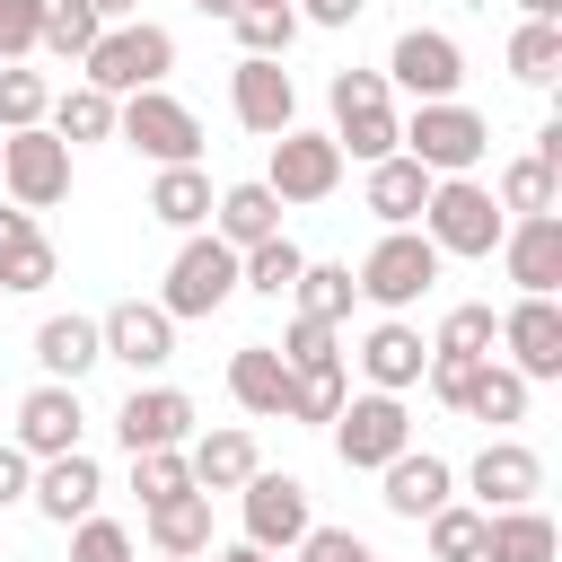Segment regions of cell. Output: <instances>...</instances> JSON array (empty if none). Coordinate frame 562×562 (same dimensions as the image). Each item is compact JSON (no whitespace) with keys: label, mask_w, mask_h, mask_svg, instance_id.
Here are the masks:
<instances>
[{"label":"cell","mask_w":562,"mask_h":562,"mask_svg":"<svg viewBox=\"0 0 562 562\" xmlns=\"http://www.w3.org/2000/svg\"><path fill=\"white\" fill-rule=\"evenodd\" d=\"M325 140L342 149V158H360V167H378V158H395V140H404V105H395V88L378 79V70H334V88H325Z\"/></svg>","instance_id":"1"},{"label":"cell","mask_w":562,"mask_h":562,"mask_svg":"<svg viewBox=\"0 0 562 562\" xmlns=\"http://www.w3.org/2000/svg\"><path fill=\"white\" fill-rule=\"evenodd\" d=\"M167 70H176V35H167L158 18H123V26H105V35L88 44V61H79V79L105 88L114 105L140 97V88H167Z\"/></svg>","instance_id":"2"},{"label":"cell","mask_w":562,"mask_h":562,"mask_svg":"<svg viewBox=\"0 0 562 562\" xmlns=\"http://www.w3.org/2000/svg\"><path fill=\"white\" fill-rule=\"evenodd\" d=\"M501 202H492V184L483 176H439L430 184V202H422V237L439 246V263L457 255V263H492V246H501Z\"/></svg>","instance_id":"3"},{"label":"cell","mask_w":562,"mask_h":562,"mask_svg":"<svg viewBox=\"0 0 562 562\" xmlns=\"http://www.w3.org/2000/svg\"><path fill=\"white\" fill-rule=\"evenodd\" d=\"M422 176H474L492 158V123L465 105V97H439V105H413L404 114V140H395Z\"/></svg>","instance_id":"4"},{"label":"cell","mask_w":562,"mask_h":562,"mask_svg":"<svg viewBox=\"0 0 562 562\" xmlns=\"http://www.w3.org/2000/svg\"><path fill=\"white\" fill-rule=\"evenodd\" d=\"M360 299L378 307V316H413L422 299H430V281H439V246L422 237V228H386L369 255H360Z\"/></svg>","instance_id":"5"},{"label":"cell","mask_w":562,"mask_h":562,"mask_svg":"<svg viewBox=\"0 0 562 562\" xmlns=\"http://www.w3.org/2000/svg\"><path fill=\"white\" fill-rule=\"evenodd\" d=\"M114 140L140 149L149 167H202V114H193L184 97H167V88L123 97V105H114Z\"/></svg>","instance_id":"6"},{"label":"cell","mask_w":562,"mask_h":562,"mask_svg":"<svg viewBox=\"0 0 562 562\" xmlns=\"http://www.w3.org/2000/svg\"><path fill=\"white\" fill-rule=\"evenodd\" d=\"M325 430H334V457H342L351 474H378V465H395V457L413 448V413H404V395H378V386L342 395V413H334Z\"/></svg>","instance_id":"7"},{"label":"cell","mask_w":562,"mask_h":562,"mask_svg":"<svg viewBox=\"0 0 562 562\" xmlns=\"http://www.w3.org/2000/svg\"><path fill=\"white\" fill-rule=\"evenodd\" d=\"M272 149V167H263V193L281 202V211H307V202H334L342 193V149L325 140V132H307V123H290L281 140H263Z\"/></svg>","instance_id":"8"},{"label":"cell","mask_w":562,"mask_h":562,"mask_svg":"<svg viewBox=\"0 0 562 562\" xmlns=\"http://www.w3.org/2000/svg\"><path fill=\"white\" fill-rule=\"evenodd\" d=\"M228 299H237V255H228L211 228H193V237L176 246L167 281H158V307H167L176 325H193V316H220Z\"/></svg>","instance_id":"9"},{"label":"cell","mask_w":562,"mask_h":562,"mask_svg":"<svg viewBox=\"0 0 562 562\" xmlns=\"http://www.w3.org/2000/svg\"><path fill=\"white\" fill-rule=\"evenodd\" d=\"M237 518H246V536L237 544H263V553H299V536L316 527V501H307V483L299 474H272V465H255L246 483H237Z\"/></svg>","instance_id":"10"},{"label":"cell","mask_w":562,"mask_h":562,"mask_svg":"<svg viewBox=\"0 0 562 562\" xmlns=\"http://www.w3.org/2000/svg\"><path fill=\"white\" fill-rule=\"evenodd\" d=\"M395 97H413V105H439V97H457L465 88V44L448 35V26H404L395 44H386V70H378Z\"/></svg>","instance_id":"11"},{"label":"cell","mask_w":562,"mask_h":562,"mask_svg":"<svg viewBox=\"0 0 562 562\" xmlns=\"http://www.w3.org/2000/svg\"><path fill=\"white\" fill-rule=\"evenodd\" d=\"M0 193L18 211H61L70 202V149L35 123V132H0Z\"/></svg>","instance_id":"12"},{"label":"cell","mask_w":562,"mask_h":562,"mask_svg":"<svg viewBox=\"0 0 562 562\" xmlns=\"http://www.w3.org/2000/svg\"><path fill=\"white\" fill-rule=\"evenodd\" d=\"M79 439H88V404H79V386L35 378V386L18 395V413H9V448H26V457L44 465V457H70Z\"/></svg>","instance_id":"13"},{"label":"cell","mask_w":562,"mask_h":562,"mask_svg":"<svg viewBox=\"0 0 562 562\" xmlns=\"http://www.w3.org/2000/svg\"><path fill=\"white\" fill-rule=\"evenodd\" d=\"M97 342H105V360H123L132 378H158V369L176 360V316H167L158 299H114V307L97 316Z\"/></svg>","instance_id":"14"},{"label":"cell","mask_w":562,"mask_h":562,"mask_svg":"<svg viewBox=\"0 0 562 562\" xmlns=\"http://www.w3.org/2000/svg\"><path fill=\"white\" fill-rule=\"evenodd\" d=\"M492 360H509L527 386L562 378V299H509V307H501V342H492Z\"/></svg>","instance_id":"15"},{"label":"cell","mask_w":562,"mask_h":562,"mask_svg":"<svg viewBox=\"0 0 562 562\" xmlns=\"http://www.w3.org/2000/svg\"><path fill=\"white\" fill-rule=\"evenodd\" d=\"M465 492H474V509H527V501L544 492V457H536L518 430H501V439H483V448H474Z\"/></svg>","instance_id":"16"},{"label":"cell","mask_w":562,"mask_h":562,"mask_svg":"<svg viewBox=\"0 0 562 562\" xmlns=\"http://www.w3.org/2000/svg\"><path fill=\"white\" fill-rule=\"evenodd\" d=\"M492 255H501V272H509V290H518V299H553V290H562V211L509 220Z\"/></svg>","instance_id":"17"},{"label":"cell","mask_w":562,"mask_h":562,"mask_svg":"<svg viewBox=\"0 0 562 562\" xmlns=\"http://www.w3.org/2000/svg\"><path fill=\"white\" fill-rule=\"evenodd\" d=\"M114 439H123V457H149V448H184L193 439V395L184 386H132L123 404H114Z\"/></svg>","instance_id":"18"},{"label":"cell","mask_w":562,"mask_h":562,"mask_svg":"<svg viewBox=\"0 0 562 562\" xmlns=\"http://www.w3.org/2000/svg\"><path fill=\"white\" fill-rule=\"evenodd\" d=\"M228 114H237L255 140H281V132L299 123V79H290L281 61H246V53H237V70H228Z\"/></svg>","instance_id":"19"},{"label":"cell","mask_w":562,"mask_h":562,"mask_svg":"<svg viewBox=\"0 0 562 562\" xmlns=\"http://www.w3.org/2000/svg\"><path fill=\"white\" fill-rule=\"evenodd\" d=\"M342 351H360V378L378 386V395H413L422 386V369H430V342H422V325H404V316H378L360 342H342Z\"/></svg>","instance_id":"20"},{"label":"cell","mask_w":562,"mask_h":562,"mask_svg":"<svg viewBox=\"0 0 562 562\" xmlns=\"http://www.w3.org/2000/svg\"><path fill=\"white\" fill-rule=\"evenodd\" d=\"M378 501H386V518H430V509H448L457 501V465L439 457V448H404L395 465H378Z\"/></svg>","instance_id":"21"},{"label":"cell","mask_w":562,"mask_h":562,"mask_svg":"<svg viewBox=\"0 0 562 562\" xmlns=\"http://www.w3.org/2000/svg\"><path fill=\"white\" fill-rule=\"evenodd\" d=\"M97 492H105V465H97L88 448H70V457H44V465H35L26 509L53 518V527H79V518H97Z\"/></svg>","instance_id":"22"},{"label":"cell","mask_w":562,"mask_h":562,"mask_svg":"<svg viewBox=\"0 0 562 562\" xmlns=\"http://www.w3.org/2000/svg\"><path fill=\"white\" fill-rule=\"evenodd\" d=\"M61 281V255H53V237L35 228V211H0V299H35V290H53Z\"/></svg>","instance_id":"23"},{"label":"cell","mask_w":562,"mask_h":562,"mask_svg":"<svg viewBox=\"0 0 562 562\" xmlns=\"http://www.w3.org/2000/svg\"><path fill=\"white\" fill-rule=\"evenodd\" d=\"M97 360H105V342H97V316H79V307H53V316L35 325V369H44L53 386H79Z\"/></svg>","instance_id":"24"},{"label":"cell","mask_w":562,"mask_h":562,"mask_svg":"<svg viewBox=\"0 0 562 562\" xmlns=\"http://www.w3.org/2000/svg\"><path fill=\"white\" fill-rule=\"evenodd\" d=\"M228 404L255 413V422H290V369L272 342H237L228 351Z\"/></svg>","instance_id":"25"},{"label":"cell","mask_w":562,"mask_h":562,"mask_svg":"<svg viewBox=\"0 0 562 562\" xmlns=\"http://www.w3.org/2000/svg\"><path fill=\"white\" fill-rule=\"evenodd\" d=\"M430 184H439V176H422L404 149H395V158H378V167H360V202L378 211V228H422Z\"/></svg>","instance_id":"26"},{"label":"cell","mask_w":562,"mask_h":562,"mask_svg":"<svg viewBox=\"0 0 562 562\" xmlns=\"http://www.w3.org/2000/svg\"><path fill=\"white\" fill-rule=\"evenodd\" d=\"M211 237H220L228 255H246V246L281 237V202L263 193V176H246V184H220V202H211Z\"/></svg>","instance_id":"27"},{"label":"cell","mask_w":562,"mask_h":562,"mask_svg":"<svg viewBox=\"0 0 562 562\" xmlns=\"http://www.w3.org/2000/svg\"><path fill=\"white\" fill-rule=\"evenodd\" d=\"M527 395H536V386H527V378H518L509 360H474V378H465L457 413H465V422H483V430L501 439L509 422H527Z\"/></svg>","instance_id":"28"},{"label":"cell","mask_w":562,"mask_h":562,"mask_svg":"<svg viewBox=\"0 0 562 562\" xmlns=\"http://www.w3.org/2000/svg\"><path fill=\"white\" fill-rule=\"evenodd\" d=\"M184 465H193V492H237L263 457H255V439L237 422H220V430H193L184 439Z\"/></svg>","instance_id":"29"},{"label":"cell","mask_w":562,"mask_h":562,"mask_svg":"<svg viewBox=\"0 0 562 562\" xmlns=\"http://www.w3.org/2000/svg\"><path fill=\"white\" fill-rule=\"evenodd\" d=\"M562 527L527 501V509H483V562H553Z\"/></svg>","instance_id":"30"},{"label":"cell","mask_w":562,"mask_h":562,"mask_svg":"<svg viewBox=\"0 0 562 562\" xmlns=\"http://www.w3.org/2000/svg\"><path fill=\"white\" fill-rule=\"evenodd\" d=\"M211 202H220V193H211V176H202V167H158V176H149V220H158V228H176V237L211 228Z\"/></svg>","instance_id":"31"},{"label":"cell","mask_w":562,"mask_h":562,"mask_svg":"<svg viewBox=\"0 0 562 562\" xmlns=\"http://www.w3.org/2000/svg\"><path fill=\"white\" fill-rule=\"evenodd\" d=\"M140 536H149V553H211V492H176V501H158V509H140Z\"/></svg>","instance_id":"32"},{"label":"cell","mask_w":562,"mask_h":562,"mask_svg":"<svg viewBox=\"0 0 562 562\" xmlns=\"http://www.w3.org/2000/svg\"><path fill=\"white\" fill-rule=\"evenodd\" d=\"M44 132H53L61 149L114 140V97H105V88H88V79H70V88H53V114H44Z\"/></svg>","instance_id":"33"},{"label":"cell","mask_w":562,"mask_h":562,"mask_svg":"<svg viewBox=\"0 0 562 562\" xmlns=\"http://www.w3.org/2000/svg\"><path fill=\"white\" fill-rule=\"evenodd\" d=\"M228 26H237V53H246V61H290V44L307 35L290 0H237Z\"/></svg>","instance_id":"34"},{"label":"cell","mask_w":562,"mask_h":562,"mask_svg":"<svg viewBox=\"0 0 562 562\" xmlns=\"http://www.w3.org/2000/svg\"><path fill=\"white\" fill-rule=\"evenodd\" d=\"M501 61H509L518 88H553V79H562V18H518Z\"/></svg>","instance_id":"35"},{"label":"cell","mask_w":562,"mask_h":562,"mask_svg":"<svg viewBox=\"0 0 562 562\" xmlns=\"http://www.w3.org/2000/svg\"><path fill=\"white\" fill-rule=\"evenodd\" d=\"M492 202H501V220H536V211H553V202H562V176L527 149V158H509V167L492 176Z\"/></svg>","instance_id":"36"},{"label":"cell","mask_w":562,"mask_h":562,"mask_svg":"<svg viewBox=\"0 0 562 562\" xmlns=\"http://www.w3.org/2000/svg\"><path fill=\"white\" fill-rule=\"evenodd\" d=\"M290 307L342 334V325H351V307H360V281H351V263H307V272H299V290H290Z\"/></svg>","instance_id":"37"},{"label":"cell","mask_w":562,"mask_h":562,"mask_svg":"<svg viewBox=\"0 0 562 562\" xmlns=\"http://www.w3.org/2000/svg\"><path fill=\"white\" fill-rule=\"evenodd\" d=\"M492 342H501L492 299H457V307L439 316V334H430V360H492Z\"/></svg>","instance_id":"38"},{"label":"cell","mask_w":562,"mask_h":562,"mask_svg":"<svg viewBox=\"0 0 562 562\" xmlns=\"http://www.w3.org/2000/svg\"><path fill=\"white\" fill-rule=\"evenodd\" d=\"M299 272H307V255H299L290 237H263V246L237 255V290H255V299H290Z\"/></svg>","instance_id":"39"},{"label":"cell","mask_w":562,"mask_h":562,"mask_svg":"<svg viewBox=\"0 0 562 562\" xmlns=\"http://www.w3.org/2000/svg\"><path fill=\"white\" fill-rule=\"evenodd\" d=\"M105 35V18L88 9V0H44V26H35V53H53V61H88V44Z\"/></svg>","instance_id":"40"},{"label":"cell","mask_w":562,"mask_h":562,"mask_svg":"<svg viewBox=\"0 0 562 562\" xmlns=\"http://www.w3.org/2000/svg\"><path fill=\"white\" fill-rule=\"evenodd\" d=\"M342 395H351V360H325V369H299V378H290V422H307V430H325V422L342 413Z\"/></svg>","instance_id":"41"},{"label":"cell","mask_w":562,"mask_h":562,"mask_svg":"<svg viewBox=\"0 0 562 562\" xmlns=\"http://www.w3.org/2000/svg\"><path fill=\"white\" fill-rule=\"evenodd\" d=\"M422 536H430V562H483V509H474V501L430 509V518H422Z\"/></svg>","instance_id":"42"},{"label":"cell","mask_w":562,"mask_h":562,"mask_svg":"<svg viewBox=\"0 0 562 562\" xmlns=\"http://www.w3.org/2000/svg\"><path fill=\"white\" fill-rule=\"evenodd\" d=\"M53 114V79L26 61H0V132H35Z\"/></svg>","instance_id":"43"},{"label":"cell","mask_w":562,"mask_h":562,"mask_svg":"<svg viewBox=\"0 0 562 562\" xmlns=\"http://www.w3.org/2000/svg\"><path fill=\"white\" fill-rule=\"evenodd\" d=\"M272 351H281V369H290V378H299V369H325V360H342V334H334V325H316V316H299V307H290V325H281V342H272Z\"/></svg>","instance_id":"44"},{"label":"cell","mask_w":562,"mask_h":562,"mask_svg":"<svg viewBox=\"0 0 562 562\" xmlns=\"http://www.w3.org/2000/svg\"><path fill=\"white\" fill-rule=\"evenodd\" d=\"M132 492H140V509H158V501L193 492V465H184V448H149V457H132Z\"/></svg>","instance_id":"45"},{"label":"cell","mask_w":562,"mask_h":562,"mask_svg":"<svg viewBox=\"0 0 562 562\" xmlns=\"http://www.w3.org/2000/svg\"><path fill=\"white\" fill-rule=\"evenodd\" d=\"M70 562H140V544H132L123 518H79L70 527Z\"/></svg>","instance_id":"46"},{"label":"cell","mask_w":562,"mask_h":562,"mask_svg":"<svg viewBox=\"0 0 562 562\" xmlns=\"http://www.w3.org/2000/svg\"><path fill=\"white\" fill-rule=\"evenodd\" d=\"M290 562H378V544H369V536H351V527H307Z\"/></svg>","instance_id":"47"},{"label":"cell","mask_w":562,"mask_h":562,"mask_svg":"<svg viewBox=\"0 0 562 562\" xmlns=\"http://www.w3.org/2000/svg\"><path fill=\"white\" fill-rule=\"evenodd\" d=\"M44 26V0H0V61H26Z\"/></svg>","instance_id":"48"},{"label":"cell","mask_w":562,"mask_h":562,"mask_svg":"<svg viewBox=\"0 0 562 562\" xmlns=\"http://www.w3.org/2000/svg\"><path fill=\"white\" fill-rule=\"evenodd\" d=\"M26 483H35V457L0 439V509H18V501H26Z\"/></svg>","instance_id":"49"},{"label":"cell","mask_w":562,"mask_h":562,"mask_svg":"<svg viewBox=\"0 0 562 562\" xmlns=\"http://www.w3.org/2000/svg\"><path fill=\"white\" fill-rule=\"evenodd\" d=\"M290 9H299V26H325V35H342V26H351L369 0H290Z\"/></svg>","instance_id":"50"},{"label":"cell","mask_w":562,"mask_h":562,"mask_svg":"<svg viewBox=\"0 0 562 562\" xmlns=\"http://www.w3.org/2000/svg\"><path fill=\"white\" fill-rule=\"evenodd\" d=\"M202 562H281V553H263V544H211Z\"/></svg>","instance_id":"51"},{"label":"cell","mask_w":562,"mask_h":562,"mask_svg":"<svg viewBox=\"0 0 562 562\" xmlns=\"http://www.w3.org/2000/svg\"><path fill=\"white\" fill-rule=\"evenodd\" d=\"M88 9H97L105 26H123V18H140V0H88Z\"/></svg>","instance_id":"52"},{"label":"cell","mask_w":562,"mask_h":562,"mask_svg":"<svg viewBox=\"0 0 562 562\" xmlns=\"http://www.w3.org/2000/svg\"><path fill=\"white\" fill-rule=\"evenodd\" d=\"M518 18H562V0H518Z\"/></svg>","instance_id":"53"},{"label":"cell","mask_w":562,"mask_h":562,"mask_svg":"<svg viewBox=\"0 0 562 562\" xmlns=\"http://www.w3.org/2000/svg\"><path fill=\"white\" fill-rule=\"evenodd\" d=\"M193 9H202V18H237V0H193Z\"/></svg>","instance_id":"54"},{"label":"cell","mask_w":562,"mask_h":562,"mask_svg":"<svg viewBox=\"0 0 562 562\" xmlns=\"http://www.w3.org/2000/svg\"><path fill=\"white\" fill-rule=\"evenodd\" d=\"M158 562H193V553H158Z\"/></svg>","instance_id":"55"},{"label":"cell","mask_w":562,"mask_h":562,"mask_svg":"<svg viewBox=\"0 0 562 562\" xmlns=\"http://www.w3.org/2000/svg\"><path fill=\"white\" fill-rule=\"evenodd\" d=\"M0 562H9V553H0Z\"/></svg>","instance_id":"56"}]
</instances>
